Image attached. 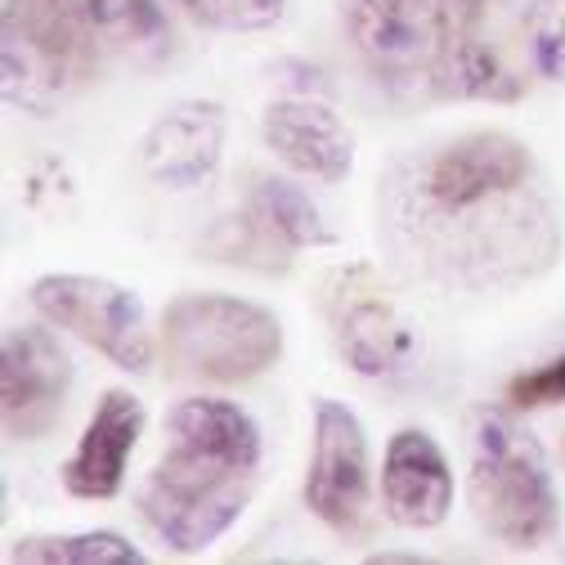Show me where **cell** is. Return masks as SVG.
Returning <instances> with one entry per match:
<instances>
[{
    "mask_svg": "<svg viewBox=\"0 0 565 565\" xmlns=\"http://www.w3.org/2000/svg\"><path fill=\"white\" fill-rule=\"evenodd\" d=\"M206 252L216 260H225V265H243V269H260V274H282V269H292V252L297 247L247 202V211L221 221L216 230L206 234Z\"/></svg>",
    "mask_w": 565,
    "mask_h": 565,
    "instance_id": "9a60e30c",
    "label": "cell"
},
{
    "mask_svg": "<svg viewBox=\"0 0 565 565\" xmlns=\"http://www.w3.org/2000/svg\"><path fill=\"white\" fill-rule=\"evenodd\" d=\"M167 36L153 0H6V99L50 113L82 90L104 58Z\"/></svg>",
    "mask_w": 565,
    "mask_h": 565,
    "instance_id": "7a4b0ae2",
    "label": "cell"
},
{
    "mask_svg": "<svg viewBox=\"0 0 565 565\" xmlns=\"http://www.w3.org/2000/svg\"><path fill=\"white\" fill-rule=\"evenodd\" d=\"M10 561H28V565H139L145 556L113 530H90V534L19 539Z\"/></svg>",
    "mask_w": 565,
    "mask_h": 565,
    "instance_id": "e0dca14e",
    "label": "cell"
},
{
    "mask_svg": "<svg viewBox=\"0 0 565 565\" xmlns=\"http://www.w3.org/2000/svg\"><path fill=\"white\" fill-rule=\"evenodd\" d=\"M167 369L189 382H252L282 350V323L243 297L189 292L162 315Z\"/></svg>",
    "mask_w": 565,
    "mask_h": 565,
    "instance_id": "277c9868",
    "label": "cell"
},
{
    "mask_svg": "<svg viewBox=\"0 0 565 565\" xmlns=\"http://www.w3.org/2000/svg\"><path fill=\"white\" fill-rule=\"evenodd\" d=\"M225 113L221 104H175L145 135V167L167 189H193L221 167Z\"/></svg>",
    "mask_w": 565,
    "mask_h": 565,
    "instance_id": "4fadbf2b",
    "label": "cell"
},
{
    "mask_svg": "<svg viewBox=\"0 0 565 565\" xmlns=\"http://www.w3.org/2000/svg\"><path fill=\"white\" fill-rule=\"evenodd\" d=\"M530 175V153L516 145L512 135H499V130H476L458 145H449L431 171H427V193L449 206V211H462V206H476L493 193H508L516 184H525Z\"/></svg>",
    "mask_w": 565,
    "mask_h": 565,
    "instance_id": "8fae6325",
    "label": "cell"
},
{
    "mask_svg": "<svg viewBox=\"0 0 565 565\" xmlns=\"http://www.w3.org/2000/svg\"><path fill=\"white\" fill-rule=\"evenodd\" d=\"M252 206H256L260 216H265L282 238H288L292 247H328V243H332V234H328L323 221H319V206H315L292 180H278V175L256 180Z\"/></svg>",
    "mask_w": 565,
    "mask_h": 565,
    "instance_id": "ac0fdd59",
    "label": "cell"
},
{
    "mask_svg": "<svg viewBox=\"0 0 565 565\" xmlns=\"http://www.w3.org/2000/svg\"><path fill=\"white\" fill-rule=\"evenodd\" d=\"M139 427H145V404L126 391H108L86 422V436L77 440L73 458L63 462V489L73 499H113L139 445Z\"/></svg>",
    "mask_w": 565,
    "mask_h": 565,
    "instance_id": "7c38bea8",
    "label": "cell"
},
{
    "mask_svg": "<svg viewBox=\"0 0 565 565\" xmlns=\"http://www.w3.org/2000/svg\"><path fill=\"white\" fill-rule=\"evenodd\" d=\"M306 508L337 534H355L369 512V440L360 417L337 399H315Z\"/></svg>",
    "mask_w": 565,
    "mask_h": 565,
    "instance_id": "52a82bcc",
    "label": "cell"
},
{
    "mask_svg": "<svg viewBox=\"0 0 565 565\" xmlns=\"http://www.w3.org/2000/svg\"><path fill=\"white\" fill-rule=\"evenodd\" d=\"M471 516L508 547H539L561 525V503L552 489L547 458L534 436H525L508 413H480L471 480Z\"/></svg>",
    "mask_w": 565,
    "mask_h": 565,
    "instance_id": "3957f363",
    "label": "cell"
},
{
    "mask_svg": "<svg viewBox=\"0 0 565 565\" xmlns=\"http://www.w3.org/2000/svg\"><path fill=\"white\" fill-rule=\"evenodd\" d=\"M32 306L45 323L82 337L126 373H145L153 364L145 306L121 282H108L95 274H45L32 288Z\"/></svg>",
    "mask_w": 565,
    "mask_h": 565,
    "instance_id": "8992f818",
    "label": "cell"
},
{
    "mask_svg": "<svg viewBox=\"0 0 565 565\" xmlns=\"http://www.w3.org/2000/svg\"><path fill=\"white\" fill-rule=\"evenodd\" d=\"M73 360L50 328H14L0 355V417L10 440H41L63 417Z\"/></svg>",
    "mask_w": 565,
    "mask_h": 565,
    "instance_id": "ba28073f",
    "label": "cell"
},
{
    "mask_svg": "<svg viewBox=\"0 0 565 565\" xmlns=\"http://www.w3.org/2000/svg\"><path fill=\"white\" fill-rule=\"evenodd\" d=\"M431 95H445V99H516L521 95V82L499 63L489 45H480L476 36H458L449 58L440 63L436 73V86Z\"/></svg>",
    "mask_w": 565,
    "mask_h": 565,
    "instance_id": "2e32d148",
    "label": "cell"
},
{
    "mask_svg": "<svg viewBox=\"0 0 565 565\" xmlns=\"http://www.w3.org/2000/svg\"><path fill=\"white\" fill-rule=\"evenodd\" d=\"M449 6H458V10H476L480 0H449Z\"/></svg>",
    "mask_w": 565,
    "mask_h": 565,
    "instance_id": "7402d4cb",
    "label": "cell"
},
{
    "mask_svg": "<svg viewBox=\"0 0 565 565\" xmlns=\"http://www.w3.org/2000/svg\"><path fill=\"white\" fill-rule=\"evenodd\" d=\"M382 508L404 530H436L449 516L454 471L427 431L404 427L391 436L382 462Z\"/></svg>",
    "mask_w": 565,
    "mask_h": 565,
    "instance_id": "9c48e42d",
    "label": "cell"
},
{
    "mask_svg": "<svg viewBox=\"0 0 565 565\" xmlns=\"http://www.w3.org/2000/svg\"><path fill=\"white\" fill-rule=\"evenodd\" d=\"M260 135L297 175L341 184L355 167V139L341 117L319 99H278L260 117Z\"/></svg>",
    "mask_w": 565,
    "mask_h": 565,
    "instance_id": "30bf717a",
    "label": "cell"
},
{
    "mask_svg": "<svg viewBox=\"0 0 565 565\" xmlns=\"http://www.w3.org/2000/svg\"><path fill=\"white\" fill-rule=\"evenodd\" d=\"M256 467L260 431L238 404L180 399L167 413V449L139 484V512L175 552H202L243 516Z\"/></svg>",
    "mask_w": 565,
    "mask_h": 565,
    "instance_id": "6da1fadb",
    "label": "cell"
},
{
    "mask_svg": "<svg viewBox=\"0 0 565 565\" xmlns=\"http://www.w3.org/2000/svg\"><path fill=\"white\" fill-rule=\"evenodd\" d=\"M525 36H530L539 77L565 82V0H530Z\"/></svg>",
    "mask_w": 565,
    "mask_h": 565,
    "instance_id": "d6986e66",
    "label": "cell"
},
{
    "mask_svg": "<svg viewBox=\"0 0 565 565\" xmlns=\"http://www.w3.org/2000/svg\"><path fill=\"white\" fill-rule=\"evenodd\" d=\"M189 14L211 23V28H225V32H256L278 23L282 14V0H184Z\"/></svg>",
    "mask_w": 565,
    "mask_h": 565,
    "instance_id": "ffe728a7",
    "label": "cell"
},
{
    "mask_svg": "<svg viewBox=\"0 0 565 565\" xmlns=\"http://www.w3.org/2000/svg\"><path fill=\"white\" fill-rule=\"evenodd\" d=\"M512 404L516 408H547V404H561L565 399V355L552 360V364H539L530 373H521L512 386H508Z\"/></svg>",
    "mask_w": 565,
    "mask_h": 565,
    "instance_id": "44dd1931",
    "label": "cell"
},
{
    "mask_svg": "<svg viewBox=\"0 0 565 565\" xmlns=\"http://www.w3.org/2000/svg\"><path fill=\"white\" fill-rule=\"evenodd\" d=\"M345 23L364 63L391 86H436L458 28V6L449 0H350Z\"/></svg>",
    "mask_w": 565,
    "mask_h": 565,
    "instance_id": "5b68a950",
    "label": "cell"
},
{
    "mask_svg": "<svg viewBox=\"0 0 565 565\" xmlns=\"http://www.w3.org/2000/svg\"><path fill=\"white\" fill-rule=\"evenodd\" d=\"M332 337H337L341 360L364 377H386L404 369L413 355V332L404 328V319L377 288L341 292L337 315H332Z\"/></svg>",
    "mask_w": 565,
    "mask_h": 565,
    "instance_id": "5bb4252c",
    "label": "cell"
}]
</instances>
